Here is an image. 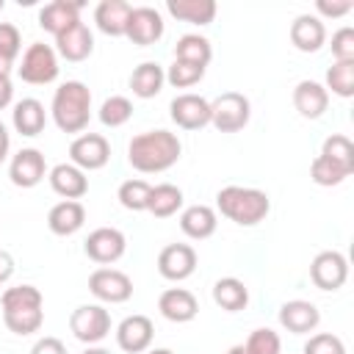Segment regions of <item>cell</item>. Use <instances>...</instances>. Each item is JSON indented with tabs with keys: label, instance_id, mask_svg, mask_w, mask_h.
I'll list each match as a JSON object with an SVG mask.
<instances>
[{
	"label": "cell",
	"instance_id": "cell-9",
	"mask_svg": "<svg viewBox=\"0 0 354 354\" xmlns=\"http://www.w3.org/2000/svg\"><path fill=\"white\" fill-rule=\"evenodd\" d=\"M88 290L102 304H122L133 296V279L119 268H97L88 277Z\"/></svg>",
	"mask_w": 354,
	"mask_h": 354
},
{
	"label": "cell",
	"instance_id": "cell-28",
	"mask_svg": "<svg viewBox=\"0 0 354 354\" xmlns=\"http://www.w3.org/2000/svg\"><path fill=\"white\" fill-rule=\"evenodd\" d=\"M80 8H83V3H72V0H53V3L41 6V11H39V25H41V30H47V33L58 36L64 28H69L72 22H77V19H80Z\"/></svg>",
	"mask_w": 354,
	"mask_h": 354
},
{
	"label": "cell",
	"instance_id": "cell-14",
	"mask_svg": "<svg viewBox=\"0 0 354 354\" xmlns=\"http://www.w3.org/2000/svg\"><path fill=\"white\" fill-rule=\"evenodd\" d=\"M196 271V252L191 243H169L158 254V274L169 282H183Z\"/></svg>",
	"mask_w": 354,
	"mask_h": 354
},
{
	"label": "cell",
	"instance_id": "cell-7",
	"mask_svg": "<svg viewBox=\"0 0 354 354\" xmlns=\"http://www.w3.org/2000/svg\"><path fill=\"white\" fill-rule=\"evenodd\" d=\"M69 329L80 343L97 346L111 335V313L102 304H80L69 315Z\"/></svg>",
	"mask_w": 354,
	"mask_h": 354
},
{
	"label": "cell",
	"instance_id": "cell-46",
	"mask_svg": "<svg viewBox=\"0 0 354 354\" xmlns=\"http://www.w3.org/2000/svg\"><path fill=\"white\" fill-rule=\"evenodd\" d=\"M11 102H14V86L11 80H0V111L8 108Z\"/></svg>",
	"mask_w": 354,
	"mask_h": 354
},
{
	"label": "cell",
	"instance_id": "cell-29",
	"mask_svg": "<svg viewBox=\"0 0 354 354\" xmlns=\"http://www.w3.org/2000/svg\"><path fill=\"white\" fill-rule=\"evenodd\" d=\"M166 11L180 19V22H191V25H210L216 19V0H166Z\"/></svg>",
	"mask_w": 354,
	"mask_h": 354
},
{
	"label": "cell",
	"instance_id": "cell-39",
	"mask_svg": "<svg viewBox=\"0 0 354 354\" xmlns=\"http://www.w3.org/2000/svg\"><path fill=\"white\" fill-rule=\"evenodd\" d=\"M243 346H246L249 354H282V340H279V335H277L274 329H268V326L254 329V332L246 337Z\"/></svg>",
	"mask_w": 354,
	"mask_h": 354
},
{
	"label": "cell",
	"instance_id": "cell-1",
	"mask_svg": "<svg viewBox=\"0 0 354 354\" xmlns=\"http://www.w3.org/2000/svg\"><path fill=\"white\" fill-rule=\"evenodd\" d=\"M183 155V144L171 130H144L127 144V163L141 174H158L171 169Z\"/></svg>",
	"mask_w": 354,
	"mask_h": 354
},
{
	"label": "cell",
	"instance_id": "cell-23",
	"mask_svg": "<svg viewBox=\"0 0 354 354\" xmlns=\"http://www.w3.org/2000/svg\"><path fill=\"white\" fill-rule=\"evenodd\" d=\"M86 224V207L77 199H61L58 205L50 207L47 213V227L53 235H75L80 227Z\"/></svg>",
	"mask_w": 354,
	"mask_h": 354
},
{
	"label": "cell",
	"instance_id": "cell-22",
	"mask_svg": "<svg viewBox=\"0 0 354 354\" xmlns=\"http://www.w3.org/2000/svg\"><path fill=\"white\" fill-rule=\"evenodd\" d=\"M293 108L304 119H321L329 108V91L318 80H299L293 88Z\"/></svg>",
	"mask_w": 354,
	"mask_h": 354
},
{
	"label": "cell",
	"instance_id": "cell-25",
	"mask_svg": "<svg viewBox=\"0 0 354 354\" xmlns=\"http://www.w3.org/2000/svg\"><path fill=\"white\" fill-rule=\"evenodd\" d=\"M11 124H14V130H17L19 136L33 138V136H39V133L44 130V124H47V111H44V105H41L36 97H25V100H19V102L14 105V111H11Z\"/></svg>",
	"mask_w": 354,
	"mask_h": 354
},
{
	"label": "cell",
	"instance_id": "cell-11",
	"mask_svg": "<svg viewBox=\"0 0 354 354\" xmlns=\"http://www.w3.org/2000/svg\"><path fill=\"white\" fill-rule=\"evenodd\" d=\"M127 249V238L122 230L116 227H97L88 232V238L83 241V252L88 260L100 263V266H111L116 263Z\"/></svg>",
	"mask_w": 354,
	"mask_h": 354
},
{
	"label": "cell",
	"instance_id": "cell-17",
	"mask_svg": "<svg viewBox=\"0 0 354 354\" xmlns=\"http://www.w3.org/2000/svg\"><path fill=\"white\" fill-rule=\"evenodd\" d=\"M55 53H58L61 58L72 61V64L86 61V58L94 53V33H91V28H88L83 19L72 22L69 28H64V30L55 36Z\"/></svg>",
	"mask_w": 354,
	"mask_h": 354
},
{
	"label": "cell",
	"instance_id": "cell-34",
	"mask_svg": "<svg viewBox=\"0 0 354 354\" xmlns=\"http://www.w3.org/2000/svg\"><path fill=\"white\" fill-rule=\"evenodd\" d=\"M149 191H152V185L147 183V180H124L122 185H119V191H116V199H119V205L124 207V210H133V213H141V210H147V205H149Z\"/></svg>",
	"mask_w": 354,
	"mask_h": 354
},
{
	"label": "cell",
	"instance_id": "cell-3",
	"mask_svg": "<svg viewBox=\"0 0 354 354\" xmlns=\"http://www.w3.org/2000/svg\"><path fill=\"white\" fill-rule=\"evenodd\" d=\"M50 113L61 133H83L91 119V88L83 80L61 83L53 94Z\"/></svg>",
	"mask_w": 354,
	"mask_h": 354
},
{
	"label": "cell",
	"instance_id": "cell-10",
	"mask_svg": "<svg viewBox=\"0 0 354 354\" xmlns=\"http://www.w3.org/2000/svg\"><path fill=\"white\" fill-rule=\"evenodd\" d=\"M111 160V144L102 133H80L69 144V163L83 171H97Z\"/></svg>",
	"mask_w": 354,
	"mask_h": 354
},
{
	"label": "cell",
	"instance_id": "cell-47",
	"mask_svg": "<svg viewBox=\"0 0 354 354\" xmlns=\"http://www.w3.org/2000/svg\"><path fill=\"white\" fill-rule=\"evenodd\" d=\"M8 149H11V136H8V127L0 122V163L8 158Z\"/></svg>",
	"mask_w": 354,
	"mask_h": 354
},
{
	"label": "cell",
	"instance_id": "cell-12",
	"mask_svg": "<svg viewBox=\"0 0 354 354\" xmlns=\"http://www.w3.org/2000/svg\"><path fill=\"white\" fill-rule=\"evenodd\" d=\"M169 116L183 130H202L210 124V100L202 94H177L169 102Z\"/></svg>",
	"mask_w": 354,
	"mask_h": 354
},
{
	"label": "cell",
	"instance_id": "cell-37",
	"mask_svg": "<svg viewBox=\"0 0 354 354\" xmlns=\"http://www.w3.org/2000/svg\"><path fill=\"white\" fill-rule=\"evenodd\" d=\"M321 155H326L329 160H335V163H340V166H346V169L354 171V144H351L348 136H343V133H332L329 138H324Z\"/></svg>",
	"mask_w": 354,
	"mask_h": 354
},
{
	"label": "cell",
	"instance_id": "cell-4",
	"mask_svg": "<svg viewBox=\"0 0 354 354\" xmlns=\"http://www.w3.org/2000/svg\"><path fill=\"white\" fill-rule=\"evenodd\" d=\"M216 207L224 218L235 221L238 227H254L260 224L268 210H271V199L266 191L260 188H246V185H224L216 194Z\"/></svg>",
	"mask_w": 354,
	"mask_h": 354
},
{
	"label": "cell",
	"instance_id": "cell-21",
	"mask_svg": "<svg viewBox=\"0 0 354 354\" xmlns=\"http://www.w3.org/2000/svg\"><path fill=\"white\" fill-rule=\"evenodd\" d=\"M47 180H50V188L61 199H80L88 194V177L75 163H55L47 171Z\"/></svg>",
	"mask_w": 354,
	"mask_h": 354
},
{
	"label": "cell",
	"instance_id": "cell-49",
	"mask_svg": "<svg viewBox=\"0 0 354 354\" xmlns=\"http://www.w3.org/2000/svg\"><path fill=\"white\" fill-rule=\"evenodd\" d=\"M227 354H249V351H246V346H243V343H238V346H230V348H227Z\"/></svg>",
	"mask_w": 354,
	"mask_h": 354
},
{
	"label": "cell",
	"instance_id": "cell-36",
	"mask_svg": "<svg viewBox=\"0 0 354 354\" xmlns=\"http://www.w3.org/2000/svg\"><path fill=\"white\" fill-rule=\"evenodd\" d=\"M97 116H100V122L105 127H122L133 116V102L127 97H122V94H111L108 100H102Z\"/></svg>",
	"mask_w": 354,
	"mask_h": 354
},
{
	"label": "cell",
	"instance_id": "cell-30",
	"mask_svg": "<svg viewBox=\"0 0 354 354\" xmlns=\"http://www.w3.org/2000/svg\"><path fill=\"white\" fill-rule=\"evenodd\" d=\"M213 301L221 310H227V313L246 310V304H249V288L238 277H221L213 285Z\"/></svg>",
	"mask_w": 354,
	"mask_h": 354
},
{
	"label": "cell",
	"instance_id": "cell-18",
	"mask_svg": "<svg viewBox=\"0 0 354 354\" xmlns=\"http://www.w3.org/2000/svg\"><path fill=\"white\" fill-rule=\"evenodd\" d=\"M279 324L290 335H310L321 324V313L307 299H290L279 307Z\"/></svg>",
	"mask_w": 354,
	"mask_h": 354
},
{
	"label": "cell",
	"instance_id": "cell-44",
	"mask_svg": "<svg viewBox=\"0 0 354 354\" xmlns=\"http://www.w3.org/2000/svg\"><path fill=\"white\" fill-rule=\"evenodd\" d=\"M30 354H66V346H64L58 337H53V335H44V337H39V340L33 343Z\"/></svg>",
	"mask_w": 354,
	"mask_h": 354
},
{
	"label": "cell",
	"instance_id": "cell-19",
	"mask_svg": "<svg viewBox=\"0 0 354 354\" xmlns=\"http://www.w3.org/2000/svg\"><path fill=\"white\" fill-rule=\"evenodd\" d=\"M158 310H160V315H163L166 321H171V324H188V321L196 318L199 301H196V296H194L191 290H185V288H166V290L160 293V299H158Z\"/></svg>",
	"mask_w": 354,
	"mask_h": 354
},
{
	"label": "cell",
	"instance_id": "cell-5",
	"mask_svg": "<svg viewBox=\"0 0 354 354\" xmlns=\"http://www.w3.org/2000/svg\"><path fill=\"white\" fill-rule=\"evenodd\" d=\"M58 53L53 44H44V41H33L28 44V50L22 53V61L17 66V75L30 83V86H44V83H53L58 77Z\"/></svg>",
	"mask_w": 354,
	"mask_h": 354
},
{
	"label": "cell",
	"instance_id": "cell-41",
	"mask_svg": "<svg viewBox=\"0 0 354 354\" xmlns=\"http://www.w3.org/2000/svg\"><path fill=\"white\" fill-rule=\"evenodd\" d=\"M332 58L335 61H354V28L343 25L332 33Z\"/></svg>",
	"mask_w": 354,
	"mask_h": 354
},
{
	"label": "cell",
	"instance_id": "cell-15",
	"mask_svg": "<svg viewBox=\"0 0 354 354\" xmlns=\"http://www.w3.org/2000/svg\"><path fill=\"white\" fill-rule=\"evenodd\" d=\"M152 337H155V326L141 313H133V315L122 318L119 326H116V346L127 354H144L152 346Z\"/></svg>",
	"mask_w": 354,
	"mask_h": 354
},
{
	"label": "cell",
	"instance_id": "cell-31",
	"mask_svg": "<svg viewBox=\"0 0 354 354\" xmlns=\"http://www.w3.org/2000/svg\"><path fill=\"white\" fill-rule=\"evenodd\" d=\"M174 58L207 69V64H210V58H213V47H210V41H207L205 36H199V33H183V36L177 39V44H174Z\"/></svg>",
	"mask_w": 354,
	"mask_h": 354
},
{
	"label": "cell",
	"instance_id": "cell-52",
	"mask_svg": "<svg viewBox=\"0 0 354 354\" xmlns=\"http://www.w3.org/2000/svg\"><path fill=\"white\" fill-rule=\"evenodd\" d=\"M3 8H6V3H3V0H0V11H3Z\"/></svg>",
	"mask_w": 354,
	"mask_h": 354
},
{
	"label": "cell",
	"instance_id": "cell-38",
	"mask_svg": "<svg viewBox=\"0 0 354 354\" xmlns=\"http://www.w3.org/2000/svg\"><path fill=\"white\" fill-rule=\"evenodd\" d=\"M205 77V66L188 64V61H171V66L166 69V83H171L174 88H191Z\"/></svg>",
	"mask_w": 354,
	"mask_h": 354
},
{
	"label": "cell",
	"instance_id": "cell-26",
	"mask_svg": "<svg viewBox=\"0 0 354 354\" xmlns=\"http://www.w3.org/2000/svg\"><path fill=\"white\" fill-rule=\"evenodd\" d=\"M130 11H133V6L124 3V0H102L94 8V25L105 36H124Z\"/></svg>",
	"mask_w": 354,
	"mask_h": 354
},
{
	"label": "cell",
	"instance_id": "cell-32",
	"mask_svg": "<svg viewBox=\"0 0 354 354\" xmlns=\"http://www.w3.org/2000/svg\"><path fill=\"white\" fill-rule=\"evenodd\" d=\"M180 207H183V191H180L177 185H171V183L152 185L147 213H152L155 218H169V216H174Z\"/></svg>",
	"mask_w": 354,
	"mask_h": 354
},
{
	"label": "cell",
	"instance_id": "cell-16",
	"mask_svg": "<svg viewBox=\"0 0 354 354\" xmlns=\"http://www.w3.org/2000/svg\"><path fill=\"white\" fill-rule=\"evenodd\" d=\"M8 177L17 188H33L47 177V160L36 147L19 149L8 163Z\"/></svg>",
	"mask_w": 354,
	"mask_h": 354
},
{
	"label": "cell",
	"instance_id": "cell-35",
	"mask_svg": "<svg viewBox=\"0 0 354 354\" xmlns=\"http://www.w3.org/2000/svg\"><path fill=\"white\" fill-rule=\"evenodd\" d=\"M310 177L315 185H324V188H332V185H340L346 177H351V169L329 160L326 155H318L313 163H310Z\"/></svg>",
	"mask_w": 354,
	"mask_h": 354
},
{
	"label": "cell",
	"instance_id": "cell-24",
	"mask_svg": "<svg viewBox=\"0 0 354 354\" xmlns=\"http://www.w3.org/2000/svg\"><path fill=\"white\" fill-rule=\"evenodd\" d=\"M218 227V216L210 205H188L180 213V230L183 235H188L191 241H205L216 232Z\"/></svg>",
	"mask_w": 354,
	"mask_h": 354
},
{
	"label": "cell",
	"instance_id": "cell-2",
	"mask_svg": "<svg viewBox=\"0 0 354 354\" xmlns=\"http://www.w3.org/2000/svg\"><path fill=\"white\" fill-rule=\"evenodd\" d=\"M0 310H3V324L19 337L39 332L44 324V296L36 285L6 288L0 296Z\"/></svg>",
	"mask_w": 354,
	"mask_h": 354
},
{
	"label": "cell",
	"instance_id": "cell-20",
	"mask_svg": "<svg viewBox=\"0 0 354 354\" xmlns=\"http://www.w3.org/2000/svg\"><path fill=\"white\" fill-rule=\"evenodd\" d=\"M290 44L301 53H318L326 44V25L315 14H299L290 22Z\"/></svg>",
	"mask_w": 354,
	"mask_h": 354
},
{
	"label": "cell",
	"instance_id": "cell-6",
	"mask_svg": "<svg viewBox=\"0 0 354 354\" xmlns=\"http://www.w3.org/2000/svg\"><path fill=\"white\" fill-rule=\"evenodd\" d=\"M252 116V105L249 97H243L241 91H224L216 100H210V124L218 133H238L249 124Z\"/></svg>",
	"mask_w": 354,
	"mask_h": 354
},
{
	"label": "cell",
	"instance_id": "cell-51",
	"mask_svg": "<svg viewBox=\"0 0 354 354\" xmlns=\"http://www.w3.org/2000/svg\"><path fill=\"white\" fill-rule=\"evenodd\" d=\"M147 354H174L171 348H152V351H147Z\"/></svg>",
	"mask_w": 354,
	"mask_h": 354
},
{
	"label": "cell",
	"instance_id": "cell-45",
	"mask_svg": "<svg viewBox=\"0 0 354 354\" xmlns=\"http://www.w3.org/2000/svg\"><path fill=\"white\" fill-rule=\"evenodd\" d=\"M11 277H14V257L6 249H0V285H6Z\"/></svg>",
	"mask_w": 354,
	"mask_h": 354
},
{
	"label": "cell",
	"instance_id": "cell-42",
	"mask_svg": "<svg viewBox=\"0 0 354 354\" xmlns=\"http://www.w3.org/2000/svg\"><path fill=\"white\" fill-rule=\"evenodd\" d=\"M0 53H6L8 58L17 61V55L22 53V33L17 25L11 22H0Z\"/></svg>",
	"mask_w": 354,
	"mask_h": 354
},
{
	"label": "cell",
	"instance_id": "cell-48",
	"mask_svg": "<svg viewBox=\"0 0 354 354\" xmlns=\"http://www.w3.org/2000/svg\"><path fill=\"white\" fill-rule=\"evenodd\" d=\"M11 72H14V58L0 53V80H11Z\"/></svg>",
	"mask_w": 354,
	"mask_h": 354
},
{
	"label": "cell",
	"instance_id": "cell-33",
	"mask_svg": "<svg viewBox=\"0 0 354 354\" xmlns=\"http://www.w3.org/2000/svg\"><path fill=\"white\" fill-rule=\"evenodd\" d=\"M326 91L348 100L354 97V61H335L329 69H326V83H324Z\"/></svg>",
	"mask_w": 354,
	"mask_h": 354
},
{
	"label": "cell",
	"instance_id": "cell-43",
	"mask_svg": "<svg viewBox=\"0 0 354 354\" xmlns=\"http://www.w3.org/2000/svg\"><path fill=\"white\" fill-rule=\"evenodd\" d=\"M351 8H354V3H351V0H343V3L318 0V3H315V11H318L321 17H332V19H335V17H346ZM318 14H315V17H318Z\"/></svg>",
	"mask_w": 354,
	"mask_h": 354
},
{
	"label": "cell",
	"instance_id": "cell-40",
	"mask_svg": "<svg viewBox=\"0 0 354 354\" xmlns=\"http://www.w3.org/2000/svg\"><path fill=\"white\" fill-rule=\"evenodd\" d=\"M301 354H346V343L332 332H318V335H310Z\"/></svg>",
	"mask_w": 354,
	"mask_h": 354
},
{
	"label": "cell",
	"instance_id": "cell-8",
	"mask_svg": "<svg viewBox=\"0 0 354 354\" xmlns=\"http://www.w3.org/2000/svg\"><path fill=\"white\" fill-rule=\"evenodd\" d=\"M310 279L318 290H340L348 279V260L337 249H324L310 263Z\"/></svg>",
	"mask_w": 354,
	"mask_h": 354
},
{
	"label": "cell",
	"instance_id": "cell-50",
	"mask_svg": "<svg viewBox=\"0 0 354 354\" xmlns=\"http://www.w3.org/2000/svg\"><path fill=\"white\" fill-rule=\"evenodd\" d=\"M83 354H111V351H108V348H102V346H88Z\"/></svg>",
	"mask_w": 354,
	"mask_h": 354
},
{
	"label": "cell",
	"instance_id": "cell-27",
	"mask_svg": "<svg viewBox=\"0 0 354 354\" xmlns=\"http://www.w3.org/2000/svg\"><path fill=\"white\" fill-rule=\"evenodd\" d=\"M166 83V69L158 61H144L130 72V91L138 100H152L163 91Z\"/></svg>",
	"mask_w": 354,
	"mask_h": 354
},
{
	"label": "cell",
	"instance_id": "cell-13",
	"mask_svg": "<svg viewBox=\"0 0 354 354\" xmlns=\"http://www.w3.org/2000/svg\"><path fill=\"white\" fill-rule=\"evenodd\" d=\"M163 30H166V25H163V17H160L158 8H152V6H136L130 11L124 36L133 44H138V47H149V44L160 41Z\"/></svg>",
	"mask_w": 354,
	"mask_h": 354
}]
</instances>
